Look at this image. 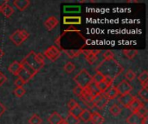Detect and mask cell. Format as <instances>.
Returning a JSON list of instances; mask_svg holds the SVG:
<instances>
[{
	"instance_id": "1",
	"label": "cell",
	"mask_w": 148,
	"mask_h": 124,
	"mask_svg": "<svg viewBox=\"0 0 148 124\" xmlns=\"http://www.w3.org/2000/svg\"><path fill=\"white\" fill-rule=\"evenodd\" d=\"M124 71L123 66L114 59L110 60H103L97 67L96 72L101 73L104 77L114 79Z\"/></svg>"
},
{
	"instance_id": "2",
	"label": "cell",
	"mask_w": 148,
	"mask_h": 124,
	"mask_svg": "<svg viewBox=\"0 0 148 124\" xmlns=\"http://www.w3.org/2000/svg\"><path fill=\"white\" fill-rule=\"evenodd\" d=\"M74 81L77 84L78 86L84 89L88 87L93 82V79H92V76L89 74V73L86 69H82L74 77Z\"/></svg>"
},
{
	"instance_id": "3",
	"label": "cell",
	"mask_w": 148,
	"mask_h": 124,
	"mask_svg": "<svg viewBox=\"0 0 148 124\" xmlns=\"http://www.w3.org/2000/svg\"><path fill=\"white\" fill-rule=\"evenodd\" d=\"M29 36V34L25 29H17L10 35V40L16 45L20 46Z\"/></svg>"
},
{
	"instance_id": "4",
	"label": "cell",
	"mask_w": 148,
	"mask_h": 124,
	"mask_svg": "<svg viewBox=\"0 0 148 124\" xmlns=\"http://www.w3.org/2000/svg\"><path fill=\"white\" fill-rule=\"evenodd\" d=\"M35 54H36V53H35L34 51H31L29 54H28L25 56V58H24L22 61L25 62L28 66H29L31 68H33L35 71H36V72L38 73L44 66L39 64V63L36 60V59H35Z\"/></svg>"
},
{
	"instance_id": "5",
	"label": "cell",
	"mask_w": 148,
	"mask_h": 124,
	"mask_svg": "<svg viewBox=\"0 0 148 124\" xmlns=\"http://www.w3.org/2000/svg\"><path fill=\"white\" fill-rule=\"evenodd\" d=\"M44 57L48 58L49 60L55 62L60 56H61V52L56 46H51L48 47L45 51L44 54H42Z\"/></svg>"
},
{
	"instance_id": "6",
	"label": "cell",
	"mask_w": 148,
	"mask_h": 124,
	"mask_svg": "<svg viewBox=\"0 0 148 124\" xmlns=\"http://www.w3.org/2000/svg\"><path fill=\"white\" fill-rule=\"evenodd\" d=\"M118 91V94L121 96L126 95V94H129L132 91H133V87L132 85L126 80H122L117 86H115Z\"/></svg>"
},
{
	"instance_id": "7",
	"label": "cell",
	"mask_w": 148,
	"mask_h": 124,
	"mask_svg": "<svg viewBox=\"0 0 148 124\" xmlns=\"http://www.w3.org/2000/svg\"><path fill=\"white\" fill-rule=\"evenodd\" d=\"M113 82H114V79L105 77V79L103 81H101L98 84H95V85H96V87H97L99 92L101 94H104L108 90V88L113 85Z\"/></svg>"
},
{
	"instance_id": "8",
	"label": "cell",
	"mask_w": 148,
	"mask_h": 124,
	"mask_svg": "<svg viewBox=\"0 0 148 124\" xmlns=\"http://www.w3.org/2000/svg\"><path fill=\"white\" fill-rule=\"evenodd\" d=\"M108 102H109V100L107 99L103 94H100V95L96 96V98H95V100L93 102V105L95 106L99 110H102L108 104Z\"/></svg>"
},
{
	"instance_id": "9",
	"label": "cell",
	"mask_w": 148,
	"mask_h": 124,
	"mask_svg": "<svg viewBox=\"0 0 148 124\" xmlns=\"http://www.w3.org/2000/svg\"><path fill=\"white\" fill-rule=\"evenodd\" d=\"M82 53L85 55V59L90 64H94L96 60H97V54L101 53V50H97V51H93V50H82Z\"/></svg>"
},
{
	"instance_id": "10",
	"label": "cell",
	"mask_w": 148,
	"mask_h": 124,
	"mask_svg": "<svg viewBox=\"0 0 148 124\" xmlns=\"http://www.w3.org/2000/svg\"><path fill=\"white\" fill-rule=\"evenodd\" d=\"M134 96H133L131 93L129 94H126V95H123V96H121L119 98V102L120 104L125 107V108H128L129 105L131 104V103L133 102V100L134 99Z\"/></svg>"
},
{
	"instance_id": "11",
	"label": "cell",
	"mask_w": 148,
	"mask_h": 124,
	"mask_svg": "<svg viewBox=\"0 0 148 124\" xmlns=\"http://www.w3.org/2000/svg\"><path fill=\"white\" fill-rule=\"evenodd\" d=\"M59 23V20L56 16H49L48 19H46V21L44 22V26L48 30H52L54 29Z\"/></svg>"
},
{
	"instance_id": "12",
	"label": "cell",
	"mask_w": 148,
	"mask_h": 124,
	"mask_svg": "<svg viewBox=\"0 0 148 124\" xmlns=\"http://www.w3.org/2000/svg\"><path fill=\"white\" fill-rule=\"evenodd\" d=\"M29 4H30L29 0H14L13 1V5L16 7V9H19L20 11L25 10L29 6Z\"/></svg>"
},
{
	"instance_id": "13",
	"label": "cell",
	"mask_w": 148,
	"mask_h": 124,
	"mask_svg": "<svg viewBox=\"0 0 148 124\" xmlns=\"http://www.w3.org/2000/svg\"><path fill=\"white\" fill-rule=\"evenodd\" d=\"M127 123L128 124H142L143 118L140 117L137 113H132L127 118Z\"/></svg>"
},
{
	"instance_id": "14",
	"label": "cell",
	"mask_w": 148,
	"mask_h": 124,
	"mask_svg": "<svg viewBox=\"0 0 148 124\" xmlns=\"http://www.w3.org/2000/svg\"><path fill=\"white\" fill-rule=\"evenodd\" d=\"M103 95L106 97L107 99H108V100H113V99H114L119 94H118V91H117L116 87L114 86V85H111V86L108 88V90Z\"/></svg>"
},
{
	"instance_id": "15",
	"label": "cell",
	"mask_w": 148,
	"mask_h": 124,
	"mask_svg": "<svg viewBox=\"0 0 148 124\" xmlns=\"http://www.w3.org/2000/svg\"><path fill=\"white\" fill-rule=\"evenodd\" d=\"M62 121H63V118L57 112H53L48 118V122L49 124H59Z\"/></svg>"
},
{
	"instance_id": "16",
	"label": "cell",
	"mask_w": 148,
	"mask_h": 124,
	"mask_svg": "<svg viewBox=\"0 0 148 124\" xmlns=\"http://www.w3.org/2000/svg\"><path fill=\"white\" fill-rule=\"evenodd\" d=\"M21 68H22V66H21V63L20 62H18V61H13L10 65V66L8 68V71L10 73H12L13 75L16 76L18 74L19 71L21 70Z\"/></svg>"
},
{
	"instance_id": "17",
	"label": "cell",
	"mask_w": 148,
	"mask_h": 124,
	"mask_svg": "<svg viewBox=\"0 0 148 124\" xmlns=\"http://www.w3.org/2000/svg\"><path fill=\"white\" fill-rule=\"evenodd\" d=\"M143 104H142V103H141V101L138 98H134V99L133 100V102L131 103V104L129 105V107H128V109L133 112V113H136L137 112V110L142 106Z\"/></svg>"
},
{
	"instance_id": "18",
	"label": "cell",
	"mask_w": 148,
	"mask_h": 124,
	"mask_svg": "<svg viewBox=\"0 0 148 124\" xmlns=\"http://www.w3.org/2000/svg\"><path fill=\"white\" fill-rule=\"evenodd\" d=\"M90 122L93 124H103L105 122V119L100 113L94 112V113H92Z\"/></svg>"
},
{
	"instance_id": "19",
	"label": "cell",
	"mask_w": 148,
	"mask_h": 124,
	"mask_svg": "<svg viewBox=\"0 0 148 124\" xmlns=\"http://www.w3.org/2000/svg\"><path fill=\"white\" fill-rule=\"evenodd\" d=\"M1 12L3 13V15L5 17H10L14 13V9H13V7H11L10 4L7 3L1 8Z\"/></svg>"
},
{
	"instance_id": "20",
	"label": "cell",
	"mask_w": 148,
	"mask_h": 124,
	"mask_svg": "<svg viewBox=\"0 0 148 124\" xmlns=\"http://www.w3.org/2000/svg\"><path fill=\"white\" fill-rule=\"evenodd\" d=\"M16 76H17V78H20L21 79H23L25 83H27L28 81H29L33 78L28 72H26L23 68H21V70L19 71V73Z\"/></svg>"
},
{
	"instance_id": "21",
	"label": "cell",
	"mask_w": 148,
	"mask_h": 124,
	"mask_svg": "<svg viewBox=\"0 0 148 124\" xmlns=\"http://www.w3.org/2000/svg\"><path fill=\"white\" fill-rule=\"evenodd\" d=\"M91 116H92V113L89 111V110H83L79 119H81L82 121L85 122V123H88V122H90L91 120Z\"/></svg>"
},
{
	"instance_id": "22",
	"label": "cell",
	"mask_w": 148,
	"mask_h": 124,
	"mask_svg": "<svg viewBox=\"0 0 148 124\" xmlns=\"http://www.w3.org/2000/svg\"><path fill=\"white\" fill-rule=\"evenodd\" d=\"M123 54L128 60H133L138 54V50H136V49H125V50H123Z\"/></svg>"
},
{
	"instance_id": "23",
	"label": "cell",
	"mask_w": 148,
	"mask_h": 124,
	"mask_svg": "<svg viewBox=\"0 0 148 124\" xmlns=\"http://www.w3.org/2000/svg\"><path fill=\"white\" fill-rule=\"evenodd\" d=\"M82 110H83V109L78 104L77 106H75V108H73V109H71L69 110V114L72 115V116H74L75 117L79 118L80 116H81V114H82Z\"/></svg>"
},
{
	"instance_id": "24",
	"label": "cell",
	"mask_w": 148,
	"mask_h": 124,
	"mask_svg": "<svg viewBox=\"0 0 148 124\" xmlns=\"http://www.w3.org/2000/svg\"><path fill=\"white\" fill-rule=\"evenodd\" d=\"M64 122L66 123V124H79L80 123V119L77 117H75L74 116L69 114L68 117L65 118Z\"/></svg>"
},
{
	"instance_id": "25",
	"label": "cell",
	"mask_w": 148,
	"mask_h": 124,
	"mask_svg": "<svg viewBox=\"0 0 148 124\" xmlns=\"http://www.w3.org/2000/svg\"><path fill=\"white\" fill-rule=\"evenodd\" d=\"M121 108L119 106V105H117V104H114V105H112L111 107H110V109H109V111H110V113L113 115V116H114V117H117V116H119L121 113Z\"/></svg>"
},
{
	"instance_id": "26",
	"label": "cell",
	"mask_w": 148,
	"mask_h": 124,
	"mask_svg": "<svg viewBox=\"0 0 148 124\" xmlns=\"http://www.w3.org/2000/svg\"><path fill=\"white\" fill-rule=\"evenodd\" d=\"M42 118L36 114L32 115L31 117L29 119V124H42Z\"/></svg>"
},
{
	"instance_id": "27",
	"label": "cell",
	"mask_w": 148,
	"mask_h": 124,
	"mask_svg": "<svg viewBox=\"0 0 148 124\" xmlns=\"http://www.w3.org/2000/svg\"><path fill=\"white\" fill-rule=\"evenodd\" d=\"M64 52L69 58H75L82 53V50H65Z\"/></svg>"
},
{
	"instance_id": "28",
	"label": "cell",
	"mask_w": 148,
	"mask_h": 124,
	"mask_svg": "<svg viewBox=\"0 0 148 124\" xmlns=\"http://www.w3.org/2000/svg\"><path fill=\"white\" fill-rule=\"evenodd\" d=\"M92 79H93V82L94 83L98 84V83L103 81L105 79V77L101 73H100L99 72H96V73L94 76H92Z\"/></svg>"
},
{
	"instance_id": "29",
	"label": "cell",
	"mask_w": 148,
	"mask_h": 124,
	"mask_svg": "<svg viewBox=\"0 0 148 124\" xmlns=\"http://www.w3.org/2000/svg\"><path fill=\"white\" fill-rule=\"evenodd\" d=\"M64 71L67 73H73L74 71H75V64L73 63V62H68L65 66H64Z\"/></svg>"
},
{
	"instance_id": "30",
	"label": "cell",
	"mask_w": 148,
	"mask_h": 124,
	"mask_svg": "<svg viewBox=\"0 0 148 124\" xmlns=\"http://www.w3.org/2000/svg\"><path fill=\"white\" fill-rule=\"evenodd\" d=\"M26 91L23 87H16L14 90V94L16 98H22L25 94Z\"/></svg>"
},
{
	"instance_id": "31",
	"label": "cell",
	"mask_w": 148,
	"mask_h": 124,
	"mask_svg": "<svg viewBox=\"0 0 148 124\" xmlns=\"http://www.w3.org/2000/svg\"><path fill=\"white\" fill-rule=\"evenodd\" d=\"M138 95H139V97L141 98V99H143L145 102H147L148 101V91L147 89H144V88H142L139 92H138Z\"/></svg>"
},
{
	"instance_id": "32",
	"label": "cell",
	"mask_w": 148,
	"mask_h": 124,
	"mask_svg": "<svg viewBox=\"0 0 148 124\" xmlns=\"http://www.w3.org/2000/svg\"><path fill=\"white\" fill-rule=\"evenodd\" d=\"M125 78L127 79V81H133L135 78H136V73L132 71V70H128L126 73H125Z\"/></svg>"
},
{
	"instance_id": "33",
	"label": "cell",
	"mask_w": 148,
	"mask_h": 124,
	"mask_svg": "<svg viewBox=\"0 0 148 124\" xmlns=\"http://www.w3.org/2000/svg\"><path fill=\"white\" fill-rule=\"evenodd\" d=\"M138 79H139V80H140V84H142V83H145V82H147L148 81V73L147 71H143L140 75H139V77H138Z\"/></svg>"
},
{
	"instance_id": "34",
	"label": "cell",
	"mask_w": 148,
	"mask_h": 124,
	"mask_svg": "<svg viewBox=\"0 0 148 124\" xmlns=\"http://www.w3.org/2000/svg\"><path fill=\"white\" fill-rule=\"evenodd\" d=\"M103 57H104V60H114V54L111 50H107V51H105V53L103 54Z\"/></svg>"
},
{
	"instance_id": "35",
	"label": "cell",
	"mask_w": 148,
	"mask_h": 124,
	"mask_svg": "<svg viewBox=\"0 0 148 124\" xmlns=\"http://www.w3.org/2000/svg\"><path fill=\"white\" fill-rule=\"evenodd\" d=\"M140 117H142V118H144L145 117H147V108L144 106V105H142L138 110H137V112H136Z\"/></svg>"
},
{
	"instance_id": "36",
	"label": "cell",
	"mask_w": 148,
	"mask_h": 124,
	"mask_svg": "<svg viewBox=\"0 0 148 124\" xmlns=\"http://www.w3.org/2000/svg\"><path fill=\"white\" fill-rule=\"evenodd\" d=\"M44 58H45V57H44L43 54H41V53L35 54V59H36V60L39 64L43 65V66H44Z\"/></svg>"
},
{
	"instance_id": "37",
	"label": "cell",
	"mask_w": 148,
	"mask_h": 124,
	"mask_svg": "<svg viewBox=\"0 0 148 124\" xmlns=\"http://www.w3.org/2000/svg\"><path fill=\"white\" fill-rule=\"evenodd\" d=\"M82 91H83V89H82V87L78 86V85H76V86L74 88V90H73L74 94H75V96L79 97V98H81V97H82Z\"/></svg>"
},
{
	"instance_id": "38",
	"label": "cell",
	"mask_w": 148,
	"mask_h": 124,
	"mask_svg": "<svg viewBox=\"0 0 148 124\" xmlns=\"http://www.w3.org/2000/svg\"><path fill=\"white\" fill-rule=\"evenodd\" d=\"M26 84L23 79H21L20 78H17L16 80H15V85L16 87H23V85Z\"/></svg>"
},
{
	"instance_id": "39",
	"label": "cell",
	"mask_w": 148,
	"mask_h": 124,
	"mask_svg": "<svg viewBox=\"0 0 148 124\" xmlns=\"http://www.w3.org/2000/svg\"><path fill=\"white\" fill-rule=\"evenodd\" d=\"M6 81H7V77L2 72H0V86L3 85Z\"/></svg>"
},
{
	"instance_id": "40",
	"label": "cell",
	"mask_w": 148,
	"mask_h": 124,
	"mask_svg": "<svg viewBox=\"0 0 148 124\" xmlns=\"http://www.w3.org/2000/svg\"><path fill=\"white\" fill-rule=\"evenodd\" d=\"M78 105V103L75 100V99H71L69 102V110H71V109H73V108H75V106H77Z\"/></svg>"
},
{
	"instance_id": "41",
	"label": "cell",
	"mask_w": 148,
	"mask_h": 124,
	"mask_svg": "<svg viewBox=\"0 0 148 124\" xmlns=\"http://www.w3.org/2000/svg\"><path fill=\"white\" fill-rule=\"evenodd\" d=\"M5 110H6V108L4 107V105H3V104H1V102H0V117H1V116L5 112Z\"/></svg>"
},
{
	"instance_id": "42",
	"label": "cell",
	"mask_w": 148,
	"mask_h": 124,
	"mask_svg": "<svg viewBox=\"0 0 148 124\" xmlns=\"http://www.w3.org/2000/svg\"><path fill=\"white\" fill-rule=\"evenodd\" d=\"M141 86H142V88H144V89H147L148 81L147 82H145V83H142V84H141Z\"/></svg>"
},
{
	"instance_id": "43",
	"label": "cell",
	"mask_w": 148,
	"mask_h": 124,
	"mask_svg": "<svg viewBox=\"0 0 148 124\" xmlns=\"http://www.w3.org/2000/svg\"><path fill=\"white\" fill-rule=\"evenodd\" d=\"M142 124H147V117H145L143 118Z\"/></svg>"
},
{
	"instance_id": "44",
	"label": "cell",
	"mask_w": 148,
	"mask_h": 124,
	"mask_svg": "<svg viewBox=\"0 0 148 124\" xmlns=\"http://www.w3.org/2000/svg\"><path fill=\"white\" fill-rule=\"evenodd\" d=\"M3 55H4V53H3V51L0 48V60L3 58Z\"/></svg>"
},
{
	"instance_id": "45",
	"label": "cell",
	"mask_w": 148,
	"mask_h": 124,
	"mask_svg": "<svg viewBox=\"0 0 148 124\" xmlns=\"http://www.w3.org/2000/svg\"><path fill=\"white\" fill-rule=\"evenodd\" d=\"M59 124H66V123L64 122V119H63V121H62V122L61 123H59Z\"/></svg>"
},
{
	"instance_id": "46",
	"label": "cell",
	"mask_w": 148,
	"mask_h": 124,
	"mask_svg": "<svg viewBox=\"0 0 148 124\" xmlns=\"http://www.w3.org/2000/svg\"><path fill=\"white\" fill-rule=\"evenodd\" d=\"M1 8H2V7H1V6H0V12H1Z\"/></svg>"
}]
</instances>
